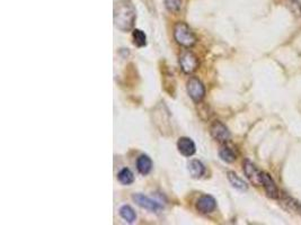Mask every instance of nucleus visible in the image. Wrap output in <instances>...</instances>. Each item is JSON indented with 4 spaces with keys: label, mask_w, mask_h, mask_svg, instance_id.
<instances>
[{
    "label": "nucleus",
    "mask_w": 301,
    "mask_h": 225,
    "mask_svg": "<svg viewBox=\"0 0 301 225\" xmlns=\"http://www.w3.org/2000/svg\"><path fill=\"white\" fill-rule=\"evenodd\" d=\"M177 149H179L180 153L183 154L184 157H192L196 151L195 143L193 142L192 139L186 136L180 137L179 141H177Z\"/></svg>",
    "instance_id": "obj_10"
},
{
    "label": "nucleus",
    "mask_w": 301,
    "mask_h": 225,
    "mask_svg": "<svg viewBox=\"0 0 301 225\" xmlns=\"http://www.w3.org/2000/svg\"><path fill=\"white\" fill-rule=\"evenodd\" d=\"M174 37L180 45L184 48H191L196 43V36L186 23L179 22L174 27Z\"/></svg>",
    "instance_id": "obj_2"
},
{
    "label": "nucleus",
    "mask_w": 301,
    "mask_h": 225,
    "mask_svg": "<svg viewBox=\"0 0 301 225\" xmlns=\"http://www.w3.org/2000/svg\"><path fill=\"white\" fill-rule=\"evenodd\" d=\"M227 178H228L230 185L233 186L234 188H236L237 190H241V192H246V190L248 189V186H247L246 182L242 180V179L239 177L236 173H234V171H228V174H227Z\"/></svg>",
    "instance_id": "obj_13"
},
{
    "label": "nucleus",
    "mask_w": 301,
    "mask_h": 225,
    "mask_svg": "<svg viewBox=\"0 0 301 225\" xmlns=\"http://www.w3.org/2000/svg\"><path fill=\"white\" fill-rule=\"evenodd\" d=\"M118 178L121 184L126 185V186L133 184V181H134L133 173L130 169H128V168H123V169L119 173Z\"/></svg>",
    "instance_id": "obj_16"
},
{
    "label": "nucleus",
    "mask_w": 301,
    "mask_h": 225,
    "mask_svg": "<svg viewBox=\"0 0 301 225\" xmlns=\"http://www.w3.org/2000/svg\"><path fill=\"white\" fill-rule=\"evenodd\" d=\"M137 20L136 7L130 0H118L114 2V24L122 32L133 28Z\"/></svg>",
    "instance_id": "obj_1"
},
{
    "label": "nucleus",
    "mask_w": 301,
    "mask_h": 225,
    "mask_svg": "<svg viewBox=\"0 0 301 225\" xmlns=\"http://www.w3.org/2000/svg\"><path fill=\"white\" fill-rule=\"evenodd\" d=\"M187 169L190 171V175L192 178L199 179L201 178L206 173V167L199 160H191L190 162L187 163Z\"/></svg>",
    "instance_id": "obj_11"
},
{
    "label": "nucleus",
    "mask_w": 301,
    "mask_h": 225,
    "mask_svg": "<svg viewBox=\"0 0 301 225\" xmlns=\"http://www.w3.org/2000/svg\"><path fill=\"white\" fill-rule=\"evenodd\" d=\"M217 207V200L210 195L201 196L196 201V209L202 214H210Z\"/></svg>",
    "instance_id": "obj_9"
},
{
    "label": "nucleus",
    "mask_w": 301,
    "mask_h": 225,
    "mask_svg": "<svg viewBox=\"0 0 301 225\" xmlns=\"http://www.w3.org/2000/svg\"><path fill=\"white\" fill-rule=\"evenodd\" d=\"M137 168L138 171L144 176H147L152 169V161L148 155L142 154L137 160Z\"/></svg>",
    "instance_id": "obj_12"
},
{
    "label": "nucleus",
    "mask_w": 301,
    "mask_h": 225,
    "mask_svg": "<svg viewBox=\"0 0 301 225\" xmlns=\"http://www.w3.org/2000/svg\"><path fill=\"white\" fill-rule=\"evenodd\" d=\"M132 40L133 44L138 48H144L147 45V36L145 32H142L141 29H133L132 32Z\"/></svg>",
    "instance_id": "obj_17"
},
{
    "label": "nucleus",
    "mask_w": 301,
    "mask_h": 225,
    "mask_svg": "<svg viewBox=\"0 0 301 225\" xmlns=\"http://www.w3.org/2000/svg\"><path fill=\"white\" fill-rule=\"evenodd\" d=\"M120 215L128 223H134L137 220V214L133 211V208L129 205H124L120 208Z\"/></svg>",
    "instance_id": "obj_15"
},
{
    "label": "nucleus",
    "mask_w": 301,
    "mask_h": 225,
    "mask_svg": "<svg viewBox=\"0 0 301 225\" xmlns=\"http://www.w3.org/2000/svg\"><path fill=\"white\" fill-rule=\"evenodd\" d=\"M262 186L264 187L266 196L272 200H277L280 197V192L279 188L275 184V181L273 180V178L270 176L268 173L262 174Z\"/></svg>",
    "instance_id": "obj_8"
},
{
    "label": "nucleus",
    "mask_w": 301,
    "mask_h": 225,
    "mask_svg": "<svg viewBox=\"0 0 301 225\" xmlns=\"http://www.w3.org/2000/svg\"><path fill=\"white\" fill-rule=\"evenodd\" d=\"M165 6L169 11H179L182 6V0H165Z\"/></svg>",
    "instance_id": "obj_18"
},
{
    "label": "nucleus",
    "mask_w": 301,
    "mask_h": 225,
    "mask_svg": "<svg viewBox=\"0 0 301 225\" xmlns=\"http://www.w3.org/2000/svg\"><path fill=\"white\" fill-rule=\"evenodd\" d=\"M186 88L188 95H190V97L194 102H198L199 104V102L204 98L206 88H204V85L198 78H191L188 80Z\"/></svg>",
    "instance_id": "obj_5"
},
{
    "label": "nucleus",
    "mask_w": 301,
    "mask_h": 225,
    "mask_svg": "<svg viewBox=\"0 0 301 225\" xmlns=\"http://www.w3.org/2000/svg\"><path fill=\"white\" fill-rule=\"evenodd\" d=\"M180 66L185 74H192L199 68V60L195 54L192 52L186 51L180 56Z\"/></svg>",
    "instance_id": "obj_7"
},
{
    "label": "nucleus",
    "mask_w": 301,
    "mask_h": 225,
    "mask_svg": "<svg viewBox=\"0 0 301 225\" xmlns=\"http://www.w3.org/2000/svg\"><path fill=\"white\" fill-rule=\"evenodd\" d=\"M242 169H244L245 176L250 181V184L256 187L262 186V174H263V171L258 169L249 160H245L244 163H242Z\"/></svg>",
    "instance_id": "obj_4"
},
{
    "label": "nucleus",
    "mask_w": 301,
    "mask_h": 225,
    "mask_svg": "<svg viewBox=\"0 0 301 225\" xmlns=\"http://www.w3.org/2000/svg\"><path fill=\"white\" fill-rule=\"evenodd\" d=\"M210 134L215 141H218L220 143H227L231 137L228 127L220 121H215L211 124Z\"/></svg>",
    "instance_id": "obj_3"
},
{
    "label": "nucleus",
    "mask_w": 301,
    "mask_h": 225,
    "mask_svg": "<svg viewBox=\"0 0 301 225\" xmlns=\"http://www.w3.org/2000/svg\"><path fill=\"white\" fill-rule=\"evenodd\" d=\"M297 213H298V214H300V215H301V203H300V205H299L298 211H297Z\"/></svg>",
    "instance_id": "obj_19"
},
{
    "label": "nucleus",
    "mask_w": 301,
    "mask_h": 225,
    "mask_svg": "<svg viewBox=\"0 0 301 225\" xmlns=\"http://www.w3.org/2000/svg\"><path fill=\"white\" fill-rule=\"evenodd\" d=\"M219 157L221 158L222 161H225L227 163H233L236 161L237 153L236 151L229 146H222L219 150Z\"/></svg>",
    "instance_id": "obj_14"
},
{
    "label": "nucleus",
    "mask_w": 301,
    "mask_h": 225,
    "mask_svg": "<svg viewBox=\"0 0 301 225\" xmlns=\"http://www.w3.org/2000/svg\"><path fill=\"white\" fill-rule=\"evenodd\" d=\"M132 200L136 201V204L140 206V207L148 209L150 212L158 213L164 208V206L161 205L159 201L152 200V198H150L148 196L142 195V194H134L132 196Z\"/></svg>",
    "instance_id": "obj_6"
}]
</instances>
